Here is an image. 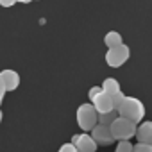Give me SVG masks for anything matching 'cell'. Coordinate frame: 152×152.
Segmentation results:
<instances>
[{"mask_svg":"<svg viewBox=\"0 0 152 152\" xmlns=\"http://www.w3.org/2000/svg\"><path fill=\"white\" fill-rule=\"evenodd\" d=\"M122 43H124L122 34L116 32V31H109V32L106 34V38H104V45H106L107 48H115V47H118V45H122Z\"/></svg>","mask_w":152,"mask_h":152,"instance_id":"cell-11","label":"cell"},{"mask_svg":"<svg viewBox=\"0 0 152 152\" xmlns=\"http://www.w3.org/2000/svg\"><path fill=\"white\" fill-rule=\"evenodd\" d=\"M132 147H134V145H132L131 141H118L115 152H132Z\"/></svg>","mask_w":152,"mask_h":152,"instance_id":"cell-13","label":"cell"},{"mask_svg":"<svg viewBox=\"0 0 152 152\" xmlns=\"http://www.w3.org/2000/svg\"><path fill=\"white\" fill-rule=\"evenodd\" d=\"M132 152H152V147L143 145V143H136V145L132 147Z\"/></svg>","mask_w":152,"mask_h":152,"instance_id":"cell-15","label":"cell"},{"mask_svg":"<svg viewBox=\"0 0 152 152\" xmlns=\"http://www.w3.org/2000/svg\"><path fill=\"white\" fill-rule=\"evenodd\" d=\"M116 113H118L120 118H125V120H129V122H132V124L138 125V124L143 122L145 106H143V102H141L140 99H136V97H127V95H125Z\"/></svg>","mask_w":152,"mask_h":152,"instance_id":"cell-1","label":"cell"},{"mask_svg":"<svg viewBox=\"0 0 152 152\" xmlns=\"http://www.w3.org/2000/svg\"><path fill=\"white\" fill-rule=\"evenodd\" d=\"M136 138L138 143L152 147V122H141L136 129Z\"/></svg>","mask_w":152,"mask_h":152,"instance_id":"cell-9","label":"cell"},{"mask_svg":"<svg viewBox=\"0 0 152 152\" xmlns=\"http://www.w3.org/2000/svg\"><path fill=\"white\" fill-rule=\"evenodd\" d=\"M124 93L122 91H118V93H115L113 97H111V102H113V109L115 111H118V107H120V104H122V100H124Z\"/></svg>","mask_w":152,"mask_h":152,"instance_id":"cell-14","label":"cell"},{"mask_svg":"<svg viewBox=\"0 0 152 152\" xmlns=\"http://www.w3.org/2000/svg\"><path fill=\"white\" fill-rule=\"evenodd\" d=\"M91 106L95 107V111L99 113V115H106V113H111V111H115L113 109V102H111V97L109 95H106L104 91H100L93 100H91Z\"/></svg>","mask_w":152,"mask_h":152,"instance_id":"cell-8","label":"cell"},{"mask_svg":"<svg viewBox=\"0 0 152 152\" xmlns=\"http://www.w3.org/2000/svg\"><path fill=\"white\" fill-rule=\"evenodd\" d=\"M90 136L93 138V141H95L99 147H100V145L107 147V145H113V143H115V138H113V134H111V131H109L107 125L97 124V125L90 131Z\"/></svg>","mask_w":152,"mask_h":152,"instance_id":"cell-6","label":"cell"},{"mask_svg":"<svg viewBox=\"0 0 152 152\" xmlns=\"http://www.w3.org/2000/svg\"><path fill=\"white\" fill-rule=\"evenodd\" d=\"M77 125L83 129V131H91L97 124H99V113L95 111V107L91 104H81L77 107Z\"/></svg>","mask_w":152,"mask_h":152,"instance_id":"cell-3","label":"cell"},{"mask_svg":"<svg viewBox=\"0 0 152 152\" xmlns=\"http://www.w3.org/2000/svg\"><path fill=\"white\" fill-rule=\"evenodd\" d=\"M136 129L138 125L125 120V118H116L111 125H109V131L115 138V141H129L132 136H136Z\"/></svg>","mask_w":152,"mask_h":152,"instance_id":"cell-2","label":"cell"},{"mask_svg":"<svg viewBox=\"0 0 152 152\" xmlns=\"http://www.w3.org/2000/svg\"><path fill=\"white\" fill-rule=\"evenodd\" d=\"M77 152H97L99 145L93 141V138L90 136V132H83V134H73L72 141H70Z\"/></svg>","mask_w":152,"mask_h":152,"instance_id":"cell-5","label":"cell"},{"mask_svg":"<svg viewBox=\"0 0 152 152\" xmlns=\"http://www.w3.org/2000/svg\"><path fill=\"white\" fill-rule=\"evenodd\" d=\"M2 116H4V115H2V111H0V122H2Z\"/></svg>","mask_w":152,"mask_h":152,"instance_id":"cell-21","label":"cell"},{"mask_svg":"<svg viewBox=\"0 0 152 152\" xmlns=\"http://www.w3.org/2000/svg\"><path fill=\"white\" fill-rule=\"evenodd\" d=\"M100 91H102V90H100V86H91V88H90V91H88V99H90V102H91V100L100 93Z\"/></svg>","mask_w":152,"mask_h":152,"instance_id":"cell-16","label":"cell"},{"mask_svg":"<svg viewBox=\"0 0 152 152\" xmlns=\"http://www.w3.org/2000/svg\"><path fill=\"white\" fill-rule=\"evenodd\" d=\"M57 152H77V150H75V147L72 145V143H64V145H61L59 147V150Z\"/></svg>","mask_w":152,"mask_h":152,"instance_id":"cell-17","label":"cell"},{"mask_svg":"<svg viewBox=\"0 0 152 152\" xmlns=\"http://www.w3.org/2000/svg\"><path fill=\"white\" fill-rule=\"evenodd\" d=\"M129 56H131L129 47L122 43V45H118L115 48H107V52H106V63L111 68H120V66H124L127 63Z\"/></svg>","mask_w":152,"mask_h":152,"instance_id":"cell-4","label":"cell"},{"mask_svg":"<svg viewBox=\"0 0 152 152\" xmlns=\"http://www.w3.org/2000/svg\"><path fill=\"white\" fill-rule=\"evenodd\" d=\"M116 118H118V113H116V111H111V113H106V115H99V124L109 127Z\"/></svg>","mask_w":152,"mask_h":152,"instance_id":"cell-12","label":"cell"},{"mask_svg":"<svg viewBox=\"0 0 152 152\" xmlns=\"http://www.w3.org/2000/svg\"><path fill=\"white\" fill-rule=\"evenodd\" d=\"M15 4H16L15 0H0V6H2V7H11Z\"/></svg>","mask_w":152,"mask_h":152,"instance_id":"cell-19","label":"cell"},{"mask_svg":"<svg viewBox=\"0 0 152 152\" xmlns=\"http://www.w3.org/2000/svg\"><path fill=\"white\" fill-rule=\"evenodd\" d=\"M0 79L4 83V88L6 91H15L18 86H20V75L16 70H11V68H6L0 72Z\"/></svg>","mask_w":152,"mask_h":152,"instance_id":"cell-7","label":"cell"},{"mask_svg":"<svg viewBox=\"0 0 152 152\" xmlns=\"http://www.w3.org/2000/svg\"><path fill=\"white\" fill-rule=\"evenodd\" d=\"M15 2H22V4H29V2H32V0H15Z\"/></svg>","mask_w":152,"mask_h":152,"instance_id":"cell-20","label":"cell"},{"mask_svg":"<svg viewBox=\"0 0 152 152\" xmlns=\"http://www.w3.org/2000/svg\"><path fill=\"white\" fill-rule=\"evenodd\" d=\"M4 97H6V88H4L2 79H0V106H2V102H4Z\"/></svg>","mask_w":152,"mask_h":152,"instance_id":"cell-18","label":"cell"},{"mask_svg":"<svg viewBox=\"0 0 152 152\" xmlns=\"http://www.w3.org/2000/svg\"><path fill=\"white\" fill-rule=\"evenodd\" d=\"M100 90H102L106 95H109V97H113L115 93L122 91V88H120V83H118L116 79H113V77H107V79H104V83H102Z\"/></svg>","mask_w":152,"mask_h":152,"instance_id":"cell-10","label":"cell"}]
</instances>
